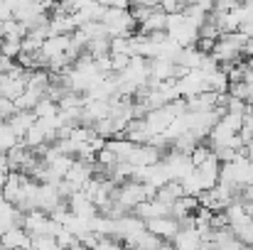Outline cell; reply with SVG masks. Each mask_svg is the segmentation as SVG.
<instances>
[{
	"mask_svg": "<svg viewBox=\"0 0 253 250\" xmlns=\"http://www.w3.org/2000/svg\"><path fill=\"white\" fill-rule=\"evenodd\" d=\"M163 12H168V15H174V12H182L184 7H187V0H160V5H158Z\"/></svg>",
	"mask_w": 253,
	"mask_h": 250,
	"instance_id": "cell-22",
	"label": "cell"
},
{
	"mask_svg": "<svg viewBox=\"0 0 253 250\" xmlns=\"http://www.w3.org/2000/svg\"><path fill=\"white\" fill-rule=\"evenodd\" d=\"M244 5V0H216V5H214V12H229V10H236V7H241Z\"/></svg>",
	"mask_w": 253,
	"mask_h": 250,
	"instance_id": "cell-24",
	"label": "cell"
},
{
	"mask_svg": "<svg viewBox=\"0 0 253 250\" xmlns=\"http://www.w3.org/2000/svg\"><path fill=\"white\" fill-rule=\"evenodd\" d=\"M155 32H168V12H163L160 7H155L138 25V35H155Z\"/></svg>",
	"mask_w": 253,
	"mask_h": 250,
	"instance_id": "cell-11",
	"label": "cell"
},
{
	"mask_svg": "<svg viewBox=\"0 0 253 250\" xmlns=\"http://www.w3.org/2000/svg\"><path fill=\"white\" fill-rule=\"evenodd\" d=\"M113 199H116V204H118L123 211H128V209L135 211V209L148 199V191H145V184H143V181L128 179V181H123V184L116 189Z\"/></svg>",
	"mask_w": 253,
	"mask_h": 250,
	"instance_id": "cell-3",
	"label": "cell"
},
{
	"mask_svg": "<svg viewBox=\"0 0 253 250\" xmlns=\"http://www.w3.org/2000/svg\"><path fill=\"white\" fill-rule=\"evenodd\" d=\"M93 172H96V162L93 165H88V162H82V160H77L74 165H72V169L67 172V181L72 184V189L74 191H82L86 184L93 179Z\"/></svg>",
	"mask_w": 253,
	"mask_h": 250,
	"instance_id": "cell-8",
	"label": "cell"
},
{
	"mask_svg": "<svg viewBox=\"0 0 253 250\" xmlns=\"http://www.w3.org/2000/svg\"><path fill=\"white\" fill-rule=\"evenodd\" d=\"M168 37L179 47H194L199 39V27L184 12H174L168 15Z\"/></svg>",
	"mask_w": 253,
	"mask_h": 250,
	"instance_id": "cell-1",
	"label": "cell"
},
{
	"mask_svg": "<svg viewBox=\"0 0 253 250\" xmlns=\"http://www.w3.org/2000/svg\"><path fill=\"white\" fill-rule=\"evenodd\" d=\"M106 7H121V10H130L133 7V0H103Z\"/></svg>",
	"mask_w": 253,
	"mask_h": 250,
	"instance_id": "cell-26",
	"label": "cell"
},
{
	"mask_svg": "<svg viewBox=\"0 0 253 250\" xmlns=\"http://www.w3.org/2000/svg\"><path fill=\"white\" fill-rule=\"evenodd\" d=\"M67 204H69V211L74 214V216H79V218H84V221H93L96 216H98V209H96V204L86 196L84 191H74L69 199H67Z\"/></svg>",
	"mask_w": 253,
	"mask_h": 250,
	"instance_id": "cell-7",
	"label": "cell"
},
{
	"mask_svg": "<svg viewBox=\"0 0 253 250\" xmlns=\"http://www.w3.org/2000/svg\"><path fill=\"white\" fill-rule=\"evenodd\" d=\"M44 47V37L37 35V32H30L25 39H22V52L25 54H40Z\"/></svg>",
	"mask_w": 253,
	"mask_h": 250,
	"instance_id": "cell-17",
	"label": "cell"
},
{
	"mask_svg": "<svg viewBox=\"0 0 253 250\" xmlns=\"http://www.w3.org/2000/svg\"><path fill=\"white\" fill-rule=\"evenodd\" d=\"M10 125H12V130H15V135L22 140L25 138V133L37 123V115H35V110H17L10 120H7Z\"/></svg>",
	"mask_w": 253,
	"mask_h": 250,
	"instance_id": "cell-13",
	"label": "cell"
},
{
	"mask_svg": "<svg viewBox=\"0 0 253 250\" xmlns=\"http://www.w3.org/2000/svg\"><path fill=\"white\" fill-rule=\"evenodd\" d=\"M130 59H133V57H128V54H111V62H113V74H123V71L128 69Z\"/></svg>",
	"mask_w": 253,
	"mask_h": 250,
	"instance_id": "cell-23",
	"label": "cell"
},
{
	"mask_svg": "<svg viewBox=\"0 0 253 250\" xmlns=\"http://www.w3.org/2000/svg\"><path fill=\"white\" fill-rule=\"evenodd\" d=\"M7 174H10V172H0V196H2V189H5V184H7Z\"/></svg>",
	"mask_w": 253,
	"mask_h": 250,
	"instance_id": "cell-28",
	"label": "cell"
},
{
	"mask_svg": "<svg viewBox=\"0 0 253 250\" xmlns=\"http://www.w3.org/2000/svg\"><path fill=\"white\" fill-rule=\"evenodd\" d=\"M22 143H25L30 150H37V147H44V145H49V140H47V133H44V128H42L40 123H35V125H32V128L25 133Z\"/></svg>",
	"mask_w": 253,
	"mask_h": 250,
	"instance_id": "cell-15",
	"label": "cell"
},
{
	"mask_svg": "<svg viewBox=\"0 0 253 250\" xmlns=\"http://www.w3.org/2000/svg\"><path fill=\"white\" fill-rule=\"evenodd\" d=\"M135 216L143 218V221L163 218V216H169V206L168 204H163L160 199H145V201L135 209Z\"/></svg>",
	"mask_w": 253,
	"mask_h": 250,
	"instance_id": "cell-12",
	"label": "cell"
},
{
	"mask_svg": "<svg viewBox=\"0 0 253 250\" xmlns=\"http://www.w3.org/2000/svg\"><path fill=\"white\" fill-rule=\"evenodd\" d=\"M15 145H20V138L7 120H0V152H10Z\"/></svg>",
	"mask_w": 253,
	"mask_h": 250,
	"instance_id": "cell-16",
	"label": "cell"
},
{
	"mask_svg": "<svg viewBox=\"0 0 253 250\" xmlns=\"http://www.w3.org/2000/svg\"><path fill=\"white\" fill-rule=\"evenodd\" d=\"M244 7H246V10L253 15V0H244Z\"/></svg>",
	"mask_w": 253,
	"mask_h": 250,
	"instance_id": "cell-30",
	"label": "cell"
},
{
	"mask_svg": "<svg viewBox=\"0 0 253 250\" xmlns=\"http://www.w3.org/2000/svg\"><path fill=\"white\" fill-rule=\"evenodd\" d=\"M2 44H5V39H2V37H0V54H2Z\"/></svg>",
	"mask_w": 253,
	"mask_h": 250,
	"instance_id": "cell-31",
	"label": "cell"
},
{
	"mask_svg": "<svg viewBox=\"0 0 253 250\" xmlns=\"http://www.w3.org/2000/svg\"><path fill=\"white\" fill-rule=\"evenodd\" d=\"M15 113H17V108H15V101H12V98H5V96H0V120H10Z\"/></svg>",
	"mask_w": 253,
	"mask_h": 250,
	"instance_id": "cell-21",
	"label": "cell"
},
{
	"mask_svg": "<svg viewBox=\"0 0 253 250\" xmlns=\"http://www.w3.org/2000/svg\"><path fill=\"white\" fill-rule=\"evenodd\" d=\"M244 155H246V157H249V160L253 162V143H249V145L244 147Z\"/></svg>",
	"mask_w": 253,
	"mask_h": 250,
	"instance_id": "cell-29",
	"label": "cell"
},
{
	"mask_svg": "<svg viewBox=\"0 0 253 250\" xmlns=\"http://www.w3.org/2000/svg\"><path fill=\"white\" fill-rule=\"evenodd\" d=\"M202 246H204V236L194 228V221L189 226H182L179 233L172 238L174 250H202Z\"/></svg>",
	"mask_w": 253,
	"mask_h": 250,
	"instance_id": "cell-5",
	"label": "cell"
},
{
	"mask_svg": "<svg viewBox=\"0 0 253 250\" xmlns=\"http://www.w3.org/2000/svg\"><path fill=\"white\" fill-rule=\"evenodd\" d=\"M27 91V76H15V74H2L0 76V96L5 98H20Z\"/></svg>",
	"mask_w": 253,
	"mask_h": 250,
	"instance_id": "cell-10",
	"label": "cell"
},
{
	"mask_svg": "<svg viewBox=\"0 0 253 250\" xmlns=\"http://www.w3.org/2000/svg\"><path fill=\"white\" fill-rule=\"evenodd\" d=\"M20 226H22L30 236H49L52 218H49L47 211H42V209H32V211H25Z\"/></svg>",
	"mask_w": 253,
	"mask_h": 250,
	"instance_id": "cell-4",
	"label": "cell"
},
{
	"mask_svg": "<svg viewBox=\"0 0 253 250\" xmlns=\"http://www.w3.org/2000/svg\"><path fill=\"white\" fill-rule=\"evenodd\" d=\"M93 250H123V248H121V243L116 238H101Z\"/></svg>",
	"mask_w": 253,
	"mask_h": 250,
	"instance_id": "cell-25",
	"label": "cell"
},
{
	"mask_svg": "<svg viewBox=\"0 0 253 250\" xmlns=\"http://www.w3.org/2000/svg\"><path fill=\"white\" fill-rule=\"evenodd\" d=\"M49 83H52L49 69H35V71L27 74V88H30V91H37V93L44 96L47 88H49Z\"/></svg>",
	"mask_w": 253,
	"mask_h": 250,
	"instance_id": "cell-14",
	"label": "cell"
},
{
	"mask_svg": "<svg viewBox=\"0 0 253 250\" xmlns=\"http://www.w3.org/2000/svg\"><path fill=\"white\" fill-rule=\"evenodd\" d=\"M12 64H15V62H12L10 57H5V54H0V74H7V71L12 69Z\"/></svg>",
	"mask_w": 253,
	"mask_h": 250,
	"instance_id": "cell-27",
	"label": "cell"
},
{
	"mask_svg": "<svg viewBox=\"0 0 253 250\" xmlns=\"http://www.w3.org/2000/svg\"><path fill=\"white\" fill-rule=\"evenodd\" d=\"M69 47H72V35H52V37L44 39V47H42L40 54H42L44 62H49V59H54V57L67 54Z\"/></svg>",
	"mask_w": 253,
	"mask_h": 250,
	"instance_id": "cell-9",
	"label": "cell"
},
{
	"mask_svg": "<svg viewBox=\"0 0 253 250\" xmlns=\"http://www.w3.org/2000/svg\"><path fill=\"white\" fill-rule=\"evenodd\" d=\"M145 228L153 233V236H158V238H163V241H172L177 233H179V228H182V223L174 218V216H163V218H153V221H145Z\"/></svg>",
	"mask_w": 253,
	"mask_h": 250,
	"instance_id": "cell-6",
	"label": "cell"
},
{
	"mask_svg": "<svg viewBox=\"0 0 253 250\" xmlns=\"http://www.w3.org/2000/svg\"><path fill=\"white\" fill-rule=\"evenodd\" d=\"M57 113H59V103L49 101L47 96L35 106V115H37V120H42V118H52V115H57Z\"/></svg>",
	"mask_w": 253,
	"mask_h": 250,
	"instance_id": "cell-18",
	"label": "cell"
},
{
	"mask_svg": "<svg viewBox=\"0 0 253 250\" xmlns=\"http://www.w3.org/2000/svg\"><path fill=\"white\" fill-rule=\"evenodd\" d=\"M54 241H57V246H59V248H64V250H69V248H74L77 243H82V241H79V238H77L72 231H67V228H64V231H62V233H59Z\"/></svg>",
	"mask_w": 253,
	"mask_h": 250,
	"instance_id": "cell-20",
	"label": "cell"
},
{
	"mask_svg": "<svg viewBox=\"0 0 253 250\" xmlns=\"http://www.w3.org/2000/svg\"><path fill=\"white\" fill-rule=\"evenodd\" d=\"M246 42L249 37H244L241 32H229V35H221L214 44V59L219 64H229V62H239V57L244 54L246 49Z\"/></svg>",
	"mask_w": 253,
	"mask_h": 250,
	"instance_id": "cell-2",
	"label": "cell"
},
{
	"mask_svg": "<svg viewBox=\"0 0 253 250\" xmlns=\"http://www.w3.org/2000/svg\"><path fill=\"white\" fill-rule=\"evenodd\" d=\"M2 54L10 57V59L15 62V59L22 54V39H17V37H15V39H5V44H2Z\"/></svg>",
	"mask_w": 253,
	"mask_h": 250,
	"instance_id": "cell-19",
	"label": "cell"
}]
</instances>
